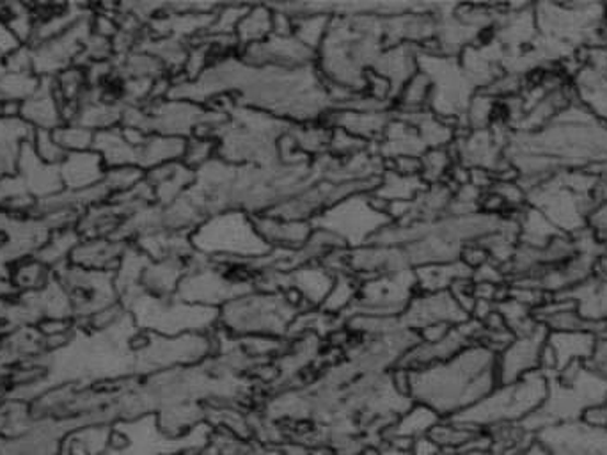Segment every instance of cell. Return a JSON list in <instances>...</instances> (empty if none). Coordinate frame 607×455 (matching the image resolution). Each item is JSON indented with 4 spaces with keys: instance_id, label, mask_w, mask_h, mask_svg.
Instances as JSON below:
<instances>
[{
    "instance_id": "6da1fadb",
    "label": "cell",
    "mask_w": 607,
    "mask_h": 455,
    "mask_svg": "<svg viewBox=\"0 0 607 455\" xmlns=\"http://www.w3.org/2000/svg\"><path fill=\"white\" fill-rule=\"evenodd\" d=\"M398 377L412 403L432 409L440 420L466 413L500 385L497 354L483 343H472L446 362L403 371Z\"/></svg>"
},
{
    "instance_id": "7a4b0ae2",
    "label": "cell",
    "mask_w": 607,
    "mask_h": 455,
    "mask_svg": "<svg viewBox=\"0 0 607 455\" xmlns=\"http://www.w3.org/2000/svg\"><path fill=\"white\" fill-rule=\"evenodd\" d=\"M547 395L549 377L543 372H532L523 379L495 386V390L474 408L451 420L466 423L478 431H489L505 423H523L542 408Z\"/></svg>"
},
{
    "instance_id": "3957f363",
    "label": "cell",
    "mask_w": 607,
    "mask_h": 455,
    "mask_svg": "<svg viewBox=\"0 0 607 455\" xmlns=\"http://www.w3.org/2000/svg\"><path fill=\"white\" fill-rule=\"evenodd\" d=\"M122 305L130 314L137 328L160 337L210 333L219 328V310L208 306L188 305L180 299L140 296L130 292L122 297Z\"/></svg>"
},
{
    "instance_id": "277c9868",
    "label": "cell",
    "mask_w": 607,
    "mask_h": 455,
    "mask_svg": "<svg viewBox=\"0 0 607 455\" xmlns=\"http://www.w3.org/2000/svg\"><path fill=\"white\" fill-rule=\"evenodd\" d=\"M297 320L294 300L280 296L237 297L219 311V326L233 339H272L288 337Z\"/></svg>"
},
{
    "instance_id": "5b68a950",
    "label": "cell",
    "mask_w": 607,
    "mask_h": 455,
    "mask_svg": "<svg viewBox=\"0 0 607 455\" xmlns=\"http://www.w3.org/2000/svg\"><path fill=\"white\" fill-rule=\"evenodd\" d=\"M56 226L47 216H20L0 208V300L13 299L14 269L47 244Z\"/></svg>"
},
{
    "instance_id": "8992f818",
    "label": "cell",
    "mask_w": 607,
    "mask_h": 455,
    "mask_svg": "<svg viewBox=\"0 0 607 455\" xmlns=\"http://www.w3.org/2000/svg\"><path fill=\"white\" fill-rule=\"evenodd\" d=\"M192 246L206 254L233 259H263L271 251L253 219L243 212H225L210 217L192 235Z\"/></svg>"
},
{
    "instance_id": "52a82bcc",
    "label": "cell",
    "mask_w": 607,
    "mask_h": 455,
    "mask_svg": "<svg viewBox=\"0 0 607 455\" xmlns=\"http://www.w3.org/2000/svg\"><path fill=\"white\" fill-rule=\"evenodd\" d=\"M54 276L70 300L71 314L77 319L89 320L122 303L116 288V273L91 271L68 262L54 269Z\"/></svg>"
},
{
    "instance_id": "ba28073f",
    "label": "cell",
    "mask_w": 607,
    "mask_h": 455,
    "mask_svg": "<svg viewBox=\"0 0 607 455\" xmlns=\"http://www.w3.org/2000/svg\"><path fill=\"white\" fill-rule=\"evenodd\" d=\"M388 223V217L382 211L375 208L371 200L365 197H348L336 207L331 208L328 214L320 217L318 225L320 230L336 235L337 239L346 242H365L377 230H383L382 226Z\"/></svg>"
},
{
    "instance_id": "9c48e42d",
    "label": "cell",
    "mask_w": 607,
    "mask_h": 455,
    "mask_svg": "<svg viewBox=\"0 0 607 455\" xmlns=\"http://www.w3.org/2000/svg\"><path fill=\"white\" fill-rule=\"evenodd\" d=\"M93 34L91 16H84L56 38L33 45V71L42 79H56L59 73L76 65L77 57L84 54L85 45Z\"/></svg>"
},
{
    "instance_id": "30bf717a",
    "label": "cell",
    "mask_w": 607,
    "mask_h": 455,
    "mask_svg": "<svg viewBox=\"0 0 607 455\" xmlns=\"http://www.w3.org/2000/svg\"><path fill=\"white\" fill-rule=\"evenodd\" d=\"M547 334L549 331L540 325L532 329L531 333L514 337V340L497 354L500 385L523 379L542 368Z\"/></svg>"
},
{
    "instance_id": "8fae6325",
    "label": "cell",
    "mask_w": 607,
    "mask_h": 455,
    "mask_svg": "<svg viewBox=\"0 0 607 455\" xmlns=\"http://www.w3.org/2000/svg\"><path fill=\"white\" fill-rule=\"evenodd\" d=\"M535 437L551 455H607V428H588L581 420L542 429Z\"/></svg>"
},
{
    "instance_id": "7c38bea8",
    "label": "cell",
    "mask_w": 607,
    "mask_h": 455,
    "mask_svg": "<svg viewBox=\"0 0 607 455\" xmlns=\"http://www.w3.org/2000/svg\"><path fill=\"white\" fill-rule=\"evenodd\" d=\"M471 319L468 311L458 305L451 292H435L420 299L411 300L403 311L402 325L414 333L435 325L458 326Z\"/></svg>"
},
{
    "instance_id": "4fadbf2b",
    "label": "cell",
    "mask_w": 607,
    "mask_h": 455,
    "mask_svg": "<svg viewBox=\"0 0 607 455\" xmlns=\"http://www.w3.org/2000/svg\"><path fill=\"white\" fill-rule=\"evenodd\" d=\"M597 337L589 331H563L547 334L542 368L547 377L554 376L565 366L574 363H588L594 354Z\"/></svg>"
},
{
    "instance_id": "5bb4252c",
    "label": "cell",
    "mask_w": 607,
    "mask_h": 455,
    "mask_svg": "<svg viewBox=\"0 0 607 455\" xmlns=\"http://www.w3.org/2000/svg\"><path fill=\"white\" fill-rule=\"evenodd\" d=\"M16 177L24 185L25 193L33 197L36 205L43 200L56 196V194L65 191L62 185L61 171L59 166L45 164L34 153L31 141L25 143L20 153L19 168H16Z\"/></svg>"
},
{
    "instance_id": "9a60e30c",
    "label": "cell",
    "mask_w": 607,
    "mask_h": 455,
    "mask_svg": "<svg viewBox=\"0 0 607 455\" xmlns=\"http://www.w3.org/2000/svg\"><path fill=\"white\" fill-rule=\"evenodd\" d=\"M20 120L33 130H50L65 125L62 100L57 91L56 79H42L39 90L22 104Z\"/></svg>"
},
{
    "instance_id": "2e32d148",
    "label": "cell",
    "mask_w": 607,
    "mask_h": 455,
    "mask_svg": "<svg viewBox=\"0 0 607 455\" xmlns=\"http://www.w3.org/2000/svg\"><path fill=\"white\" fill-rule=\"evenodd\" d=\"M128 246L116 239H82L71 253L70 263L91 271L116 273Z\"/></svg>"
},
{
    "instance_id": "e0dca14e",
    "label": "cell",
    "mask_w": 607,
    "mask_h": 455,
    "mask_svg": "<svg viewBox=\"0 0 607 455\" xmlns=\"http://www.w3.org/2000/svg\"><path fill=\"white\" fill-rule=\"evenodd\" d=\"M65 191H85L96 187L105 179L107 168L94 150L68 153L59 166Z\"/></svg>"
},
{
    "instance_id": "ac0fdd59",
    "label": "cell",
    "mask_w": 607,
    "mask_h": 455,
    "mask_svg": "<svg viewBox=\"0 0 607 455\" xmlns=\"http://www.w3.org/2000/svg\"><path fill=\"white\" fill-rule=\"evenodd\" d=\"M563 296L574 300L575 310L588 325L600 331V337L607 333V282L594 276L566 292Z\"/></svg>"
},
{
    "instance_id": "d6986e66",
    "label": "cell",
    "mask_w": 607,
    "mask_h": 455,
    "mask_svg": "<svg viewBox=\"0 0 607 455\" xmlns=\"http://www.w3.org/2000/svg\"><path fill=\"white\" fill-rule=\"evenodd\" d=\"M34 130L27 123L0 117V180L16 173L25 143L33 141Z\"/></svg>"
},
{
    "instance_id": "ffe728a7",
    "label": "cell",
    "mask_w": 607,
    "mask_h": 455,
    "mask_svg": "<svg viewBox=\"0 0 607 455\" xmlns=\"http://www.w3.org/2000/svg\"><path fill=\"white\" fill-rule=\"evenodd\" d=\"M428 436L437 443L443 455L468 451L474 446H491L485 431H478L455 420H440Z\"/></svg>"
},
{
    "instance_id": "44dd1931",
    "label": "cell",
    "mask_w": 607,
    "mask_h": 455,
    "mask_svg": "<svg viewBox=\"0 0 607 455\" xmlns=\"http://www.w3.org/2000/svg\"><path fill=\"white\" fill-rule=\"evenodd\" d=\"M440 422V418L432 411V409L412 403L411 408L406 409L402 417L398 418L397 422L392 423L389 429L386 442H400L405 445H411L417 437L428 436L432 429Z\"/></svg>"
},
{
    "instance_id": "7402d4cb",
    "label": "cell",
    "mask_w": 607,
    "mask_h": 455,
    "mask_svg": "<svg viewBox=\"0 0 607 455\" xmlns=\"http://www.w3.org/2000/svg\"><path fill=\"white\" fill-rule=\"evenodd\" d=\"M257 234L262 235L266 244L288 246L299 248L309 240V226L302 221H286V219H271V217H254Z\"/></svg>"
},
{
    "instance_id": "603a6c76",
    "label": "cell",
    "mask_w": 607,
    "mask_h": 455,
    "mask_svg": "<svg viewBox=\"0 0 607 455\" xmlns=\"http://www.w3.org/2000/svg\"><path fill=\"white\" fill-rule=\"evenodd\" d=\"M80 240H82V235L77 230V226L54 231L50 235V239L47 240V244L39 249L36 259L54 271V269L59 268L62 263L70 262L71 253L76 251Z\"/></svg>"
},
{
    "instance_id": "cb8c5ba5",
    "label": "cell",
    "mask_w": 607,
    "mask_h": 455,
    "mask_svg": "<svg viewBox=\"0 0 607 455\" xmlns=\"http://www.w3.org/2000/svg\"><path fill=\"white\" fill-rule=\"evenodd\" d=\"M51 280H54V271L45 263L39 262L36 257L20 263L13 273V286L16 294L43 291Z\"/></svg>"
},
{
    "instance_id": "d4e9b609",
    "label": "cell",
    "mask_w": 607,
    "mask_h": 455,
    "mask_svg": "<svg viewBox=\"0 0 607 455\" xmlns=\"http://www.w3.org/2000/svg\"><path fill=\"white\" fill-rule=\"evenodd\" d=\"M42 86V77L36 73H11L5 71L0 77V102H19L24 104Z\"/></svg>"
},
{
    "instance_id": "484cf974",
    "label": "cell",
    "mask_w": 607,
    "mask_h": 455,
    "mask_svg": "<svg viewBox=\"0 0 607 455\" xmlns=\"http://www.w3.org/2000/svg\"><path fill=\"white\" fill-rule=\"evenodd\" d=\"M295 286L309 303L320 305L328 299L329 292L334 286V277L329 276L323 269H302L295 274Z\"/></svg>"
},
{
    "instance_id": "4316f807",
    "label": "cell",
    "mask_w": 607,
    "mask_h": 455,
    "mask_svg": "<svg viewBox=\"0 0 607 455\" xmlns=\"http://www.w3.org/2000/svg\"><path fill=\"white\" fill-rule=\"evenodd\" d=\"M94 136H96V132L89 130L77 123H65L54 130L57 145L61 146L66 153L93 150Z\"/></svg>"
},
{
    "instance_id": "83f0119b",
    "label": "cell",
    "mask_w": 607,
    "mask_h": 455,
    "mask_svg": "<svg viewBox=\"0 0 607 455\" xmlns=\"http://www.w3.org/2000/svg\"><path fill=\"white\" fill-rule=\"evenodd\" d=\"M31 145H33L34 153L45 164L61 166L62 160L68 156L61 146L57 145L54 132L50 130H34Z\"/></svg>"
},
{
    "instance_id": "f1b7e54d",
    "label": "cell",
    "mask_w": 607,
    "mask_h": 455,
    "mask_svg": "<svg viewBox=\"0 0 607 455\" xmlns=\"http://www.w3.org/2000/svg\"><path fill=\"white\" fill-rule=\"evenodd\" d=\"M272 24H274V19H272V14L268 11H253L245 19H242V22L239 24L240 38L243 42L251 43V45H256L271 31Z\"/></svg>"
},
{
    "instance_id": "f546056e",
    "label": "cell",
    "mask_w": 607,
    "mask_h": 455,
    "mask_svg": "<svg viewBox=\"0 0 607 455\" xmlns=\"http://www.w3.org/2000/svg\"><path fill=\"white\" fill-rule=\"evenodd\" d=\"M354 283H352L351 280H346V276L340 277V280L334 282L332 291L329 292L328 299L323 303V308L328 311H332V314L345 310V308L351 306L352 300H354L352 299V297H354Z\"/></svg>"
},
{
    "instance_id": "4dcf8cb0",
    "label": "cell",
    "mask_w": 607,
    "mask_h": 455,
    "mask_svg": "<svg viewBox=\"0 0 607 455\" xmlns=\"http://www.w3.org/2000/svg\"><path fill=\"white\" fill-rule=\"evenodd\" d=\"M348 122L343 123V127L348 130L360 134V136H374L382 130L386 125V117L379 116V113H351Z\"/></svg>"
},
{
    "instance_id": "1f68e13d",
    "label": "cell",
    "mask_w": 607,
    "mask_h": 455,
    "mask_svg": "<svg viewBox=\"0 0 607 455\" xmlns=\"http://www.w3.org/2000/svg\"><path fill=\"white\" fill-rule=\"evenodd\" d=\"M421 164H423V170L426 171V177L437 180L444 173H448L449 168H451V159H449L448 151L444 148H434V150L426 153Z\"/></svg>"
},
{
    "instance_id": "d6a6232c",
    "label": "cell",
    "mask_w": 607,
    "mask_h": 455,
    "mask_svg": "<svg viewBox=\"0 0 607 455\" xmlns=\"http://www.w3.org/2000/svg\"><path fill=\"white\" fill-rule=\"evenodd\" d=\"M2 62H4L5 71H11V73H31L33 71V50L24 45L16 53L4 57Z\"/></svg>"
},
{
    "instance_id": "836d02e7",
    "label": "cell",
    "mask_w": 607,
    "mask_h": 455,
    "mask_svg": "<svg viewBox=\"0 0 607 455\" xmlns=\"http://www.w3.org/2000/svg\"><path fill=\"white\" fill-rule=\"evenodd\" d=\"M325 25H328V20L322 19H308L304 20L302 24L299 25V42L304 43L306 47L311 48L314 45H320V39H322V34L325 33Z\"/></svg>"
},
{
    "instance_id": "e575fe53",
    "label": "cell",
    "mask_w": 607,
    "mask_h": 455,
    "mask_svg": "<svg viewBox=\"0 0 607 455\" xmlns=\"http://www.w3.org/2000/svg\"><path fill=\"white\" fill-rule=\"evenodd\" d=\"M589 371L594 372L595 376L607 383V333L603 337H598L597 343H595L594 354L586 363Z\"/></svg>"
},
{
    "instance_id": "d590c367",
    "label": "cell",
    "mask_w": 607,
    "mask_h": 455,
    "mask_svg": "<svg viewBox=\"0 0 607 455\" xmlns=\"http://www.w3.org/2000/svg\"><path fill=\"white\" fill-rule=\"evenodd\" d=\"M24 45L14 36L10 25L5 24L4 20H0V57L4 59V57L11 56V54L16 53Z\"/></svg>"
},
{
    "instance_id": "8d00e7d4",
    "label": "cell",
    "mask_w": 607,
    "mask_h": 455,
    "mask_svg": "<svg viewBox=\"0 0 607 455\" xmlns=\"http://www.w3.org/2000/svg\"><path fill=\"white\" fill-rule=\"evenodd\" d=\"M409 452H411V455H443V451H440L437 443L431 436L414 440L411 446H409Z\"/></svg>"
},
{
    "instance_id": "74e56055",
    "label": "cell",
    "mask_w": 607,
    "mask_h": 455,
    "mask_svg": "<svg viewBox=\"0 0 607 455\" xmlns=\"http://www.w3.org/2000/svg\"><path fill=\"white\" fill-rule=\"evenodd\" d=\"M185 153H187L188 157V164H205L206 159L210 156V143L199 141L196 143V145H191L187 150H185Z\"/></svg>"
},
{
    "instance_id": "f35d334b",
    "label": "cell",
    "mask_w": 607,
    "mask_h": 455,
    "mask_svg": "<svg viewBox=\"0 0 607 455\" xmlns=\"http://www.w3.org/2000/svg\"><path fill=\"white\" fill-rule=\"evenodd\" d=\"M409 446L411 445H405V443L400 442H389L388 440L382 446L368 452L366 455H411Z\"/></svg>"
},
{
    "instance_id": "ab89813d",
    "label": "cell",
    "mask_w": 607,
    "mask_h": 455,
    "mask_svg": "<svg viewBox=\"0 0 607 455\" xmlns=\"http://www.w3.org/2000/svg\"><path fill=\"white\" fill-rule=\"evenodd\" d=\"M517 455H551V452L547 451L542 443L538 442L537 437L529 443L524 451H520Z\"/></svg>"
},
{
    "instance_id": "60d3db41",
    "label": "cell",
    "mask_w": 607,
    "mask_h": 455,
    "mask_svg": "<svg viewBox=\"0 0 607 455\" xmlns=\"http://www.w3.org/2000/svg\"><path fill=\"white\" fill-rule=\"evenodd\" d=\"M446 455H501L500 452L492 451L491 446H474L468 451L454 452Z\"/></svg>"
},
{
    "instance_id": "b9f144b4",
    "label": "cell",
    "mask_w": 607,
    "mask_h": 455,
    "mask_svg": "<svg viewBox=\"0 0 607 455\" xmlns=\"http://www.w3.org/2000/svg\"><path fill=\"white\" fill-rule=\"evenodd\" d=\"M595 276L607 282V251L598 257L597 265H595Z\"/></svg>"
},
{
    "instance_id": "7bdbcfd3",
    "label": "cell",
    "mask_w": 607,
    "mask_h": 455,
    "mask_svg": "<svg viewBox=\"0 0 607 455\" xmlns=\"http://www.w3.org/2000/svg\"><path fill=\"white\" fill-rule=\"evenodd\" d=\"M283 455H308V448L299 445L283 446Z\"/></svg>"
},
{
    "instance_id": "ee69618b",
    "label": "cell",
    "mask_w": 607,
    "mask_h": 455,
    "mask_svg": "<svg viewBox=\"0 0 607 455\" xmlns=\"http://www.w3.org/2000/svg\"><path fill=\"white\" fill-rule=\"evenodd\" d=\"M308 455H332L331 452L323 451V448H308Z\"/></svg>"
},
{
    "instance_id": "f6af8a7d",
    "label": "cell",
    "mask_w": 607,
    "mask_h": 455,
    "mask_svg": "<svg viewBox=\"0 0 607 455\" xmlns=\"http://www.w3.org/2000/svg\"><path fill=\"white\" fill-rule=\"evenodd\" d=\"M597 170L603 171L604 177H606L607 180V164L606 166H597Z\"/></svg>"
},
{
    "instance_id": "bcb514c9",
    "label": "cell",
    "mask_w": 607,
    "mask_h": 455,
    "mask_svg": "<svg viewBox=\"0 0 607 455\" xmlns=\"http://www.w3.org/2000/svg\"><path fill=\"white\" fill-rule=\"evenodd\" d=\"M0 62H2V57H0Z\"/></svg>"
}]
</instances>
